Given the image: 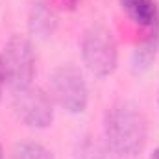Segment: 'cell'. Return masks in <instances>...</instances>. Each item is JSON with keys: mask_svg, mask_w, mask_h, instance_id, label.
I'll use <instances>...</instances> for the list:
<instances>
[{"mask_svg": "<svg viewBox=\"0 0 159 159\" xmlns=\"http://www.w3.org/2000/svg\"><path fill=\"white\" fill-rule=\"evenodd\" d=\"M0 159H4V152H2V144H0Z\"/></svg>", "mask_w": 159, "mask_h": 159, "instance_id": "obj_14", "label": "cell"}, {"mask_svg": "<svg viewBox=\"0 0 159 159\" xmlns=\"http://www.w3.org/2000/svg\"><path fill=\"white\" fill-rule=\"evenodd\" d=\"M150 159H159V148H156V150L152 152V156H150Z\"/></svg>", "mask_w": 159, "mask_h": 159, "instance_id": "obj_13", "label": "cell"}, {"mask_svg": "<svg viewBox=\"0 0 159 159\" xmlns=\"http://www.w3.org/2000/svg\"><path fill=\"white\" fill-rule=\"evenodd\" d=\"M81 59L85 67L96 76H109L115 72L119 48L113 34L106 26L94 24L85 30L81 37Z\"/></svg>", "mask_w": 159, "mask_h": 159, "instance_id": "obj_2", "label": "cell"}, {"mask_svg": "<svg viewBox=\"0 0 159 159\" xmlns=\"http://www.w3.org/2000/svg\"><path fill=\"white\" fill-rule=\"evenodd\" d=\"M30 30L32 34L39 35V37H48L54 34L56 26H57V17L54 13V9L44 4V2H35L30 9Z\"/></svg>", "mask_w": 159, "mask_h": 159, "instance_id": "obj_7", "label": "cell"}, {"mask_svg": "<svg viewBox=\"0 0 159 159\" xmlns=\"http://www.w3.org/2000/svg\"><path fill=\"white\" fill-rule=\"evenodd\" d=\"M52 98L69 113H83L89 102V89L83 74L74 65H59L50 74Z\"/></svg>", "mask_w": 159, "mask_h": 159, "instance_id": "obj_4", "label": "cell"}, {"mask_svg": "<svg viewBox=\"0 0 159 159\" xmlns=\"http://www.w3.org/2000/svg\"><path fill=\"white\" fill-rule=\"evenodd\" d=\"M13 109L17 119L30 128H48L54 120L52 98L34 85L13 91Z\"/></svg>", "mask_w": 159, "mask_h": 159, "instance_id": "obj_5", "label": "cell"}, {"mask_svg": "<svg viewBox=\"0 0 159 159\" xmlns=\"http://www.w3.org/2000/svg\"><path fill=\"white\" fill-rule=\"evenodd\" d=\"M11 159H56V157L43 144L28 141V143L15 144V148L11 152Z\"/></svg>", "mask_w": 159, "mask_h": 159, "instance_id": "obj_9", "label": "cell"}, {"mask_svg": "<svg viewBox=\"0 0 159 159\" xmlns=\"http://www.w3.org/2000/svg\"><path fill=\"white\" fill-rule=\"evenodd\" d=\"M4 83H6V74H4V67H2V59H0V100H2V91H4Z\"/></svg>", "mask_w": 159, "mask_h": 159, "instance_id": "obj_11", "label": "cell"}, {"mask_svg": "<svg viewBox=\"0 0 159 159\" xmlns=\"http://www.w3.org/2000/svg\"><path fill=\"white\" fill-rule=\"evenodd\" d=\"M61 2H63V6H65V7L72 9V7L76 6V2H78V0H61Z\"/></svg>", "mask_w": 159, "mask_h": 159, "instance_id": "obj_12", "label": "cell"}, {"mask_svg": "<svg viewBox=\"0 0 159 159\" xmlns=\"http://www.w3.org/2000/svg\"><path fill=\"white\" fill-rule=\"evenodd\" d=\"M106 143L111 152L124 157L139 156L148 139V128L143 111L131 102L113 104L104 119Z\"/></svg>", "mask_w": 159, "mask_h": 159, "instance_id": "obj_1", "label": "cell"}, {"mask_svg": "<svg viewBox=\"0 0 159 159\" xmlns=\"http://www.w3.org/2000/svg\"><path fill=\"white\" fill-rule=\"evenodd\" d=\"M122 9L141 26L154 28L159 24L157 6L154 0H119Z\"/></svg>", "mask_w": 159, "mask_h": 159, "instance_id": "obj_6", "label": "cell"}, {"mask_svg": "<svg viewBox=\"0 0 159 159\" xmlns=\"http://www.w3.org/2000/svg\"><path fill=\"white\" fill-rule=\"evenodd\" d=\"M0 59L6 74V83L13 91L32 85V80L35 76V54L32 43L24 35H13L7 41Z\"/></svg>", "mask_w": 159, "mask_h": 159, "instance_id": "obj_3", "label": "cell"}, {"mask_svg": "<svg viewBox=\"0 0 159 159\" xmlns=\"http://www.w3.org/2000/svg\"><path fill=\"white\" fill-rule=\"evenodd\" d=\"M109 146L100 143L94 137H83L76 146L74 159H111L109 156Z\"/></svg>", "mask_w": 159, "mask_h": 159, "instance_id": "obj_8", "label": "cell"}, {"mask_svg": "<svg viewBox=\"0 0 159 159\" xmlns=\"http://www.w3.org/2000/svg\"><path fill=\"white\" fill-rule=\"evenodd\" d=\"M157 44H159V26H156V28H152L150 37L135 50V63H137V67H148V63L156 56Z\"/></svg>", "mask_w": 159, "mask_h": 159, "instance_id": "obj_10", "label": "cell"}]
</instances>
